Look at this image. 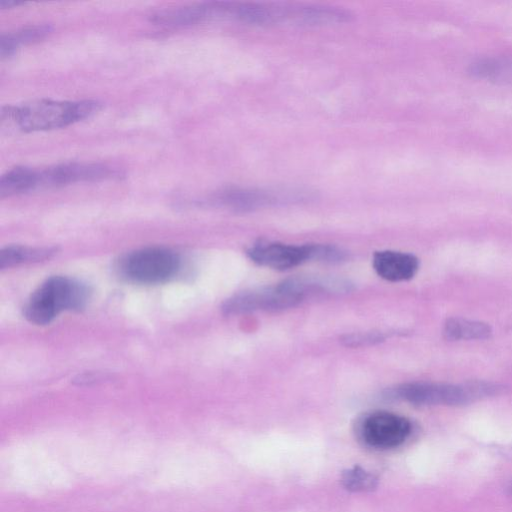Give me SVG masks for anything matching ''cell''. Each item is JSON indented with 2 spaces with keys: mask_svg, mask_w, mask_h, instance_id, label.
I'll list each match as a JSON object with an SVG mask.
<instances>
[{
  "mask_svg": "<svg viewBox=\"0 0 512 512\" xmlns=\"http://www.w3.org/2000/svg\"><path fill=\"white\" fill-rule=\"evenodd\" d=\"M385 339L383 332H356L347 334L342 338V342L349 347H361L379 343Z\"/></svg>",
  "mask_w": 512,
  "mask_h": 512,
  "instance_id": "cell-17",
  "label": "cell"
},
{
  "mask_svg": "<svg viewBox=\"0 0 512 512\" xmlns=\"http://www.w3.org/2000/svg\"><path fill=\"white\" fill-rule=\"evenodd\" d=\"M52 28L49 25H35L25 27L16 33L11 34L16 44H28L45 38Z\"/></svg>",
  "mask_w": 512,
  "mask_h": 512,
  "instance_id": "cell-16",
  "label": "cell"
},
{
  "mask_svg": "<svg viewBox=\"0 0 512 512\" xmlns=\"http://www.w3.org/2000/svg\"><path fill=\"white\" fill-rule=\"evenodd\" d=\"M377 478L359 466L347 469L342 473L343 486L353 492L371 491L377 486Z\"/></svg>",
  "mask_w": 512,
  "mask_h": 512,
  "instance_id": "cell-15",
  "label": "cell"
},
{
  "mask_svg": "<svg viewBox=\"0 0 512 512\" xmlns=\"http://www.w3.org/2000/svg\"><path fill=\"white\" fill-rule=\"evenodd\" d=\"M180 259L173 251L162 247H147L127 254L120 264L122 274L142 284H156L173 277Z\"/></svg>",
  "mask_w": 512,
  "mask_h": 512,
  "instance_id": "cell-5",
  "label": "cell"
},
{
  "mask_svg": "<svg viewBox=\"0 0 512 512\" xmlns=\"http://www.w3.org/2000/svg\"><path fill=\"white\" fill-rule=\"evenodd\" d=\"M511 489H512V486H511Z\"/></svg>",
  "mask_w": 512,
  "mask_h": 512,
  "instance_id": "cell-20",
  "label": "cell"
},
{
  "mask_svg": "<svg viewBox=\"0 0 512 512\" xmlns=\"http://www.w3.org/2000/svg\"><path fill=\"white\" fill-rule=\"evenodd\" d=\"M39 171L17 166L7 171L0 179V197H9L28 192L38 187Z\"/></svg>",
  "mask_w": 512,
  "mask_h": 512,
  "instance_id": "cell-12",
  "label": "cell"
},
{
  "mask_svg": "<svg viewBox=\"0 0 512 512\" xmlns=\"http://www.w3.org/2000/svg\"><path fill=\"white\" fill-rule=\"evenodd\" d=\"M372 265L378 276L384 280L401 282L414 277L419 262L414 255L409 253L381 250L374 253Z\"/></svg>",
  "mask_w": 512,
  "mask_h": 512,
  "instance_id": "cell-10",
  "label": "cell"
},
{
  "mask_svg": "<svg viewBox=\"0 0 512 512\" xmlns=\"http://www.w3.org/2000/svg\"><path fill=\"white\" fill-rule=\"evenodd\" d=\"M496 390L495 386L485 383L452 385L413 382L397 386L391 394L416 405H462L482 396L493 394Z\"/></svg>",
  "mask_w": 512,
  "mask_h": 512,
  "instance_id": "cell-4",
  "label": "cell"
},
{
  "mask_svg": "<svg viewBox=\"0 0 512 512\" xmlns=\"http://www.w3.org/2000/svg\"><path fill=\"white\" fill-rule=\"evenodd\" d=\"M23 4V2L14 1V0H0V8H11L14 6H18Z\"/></svg>",
  "mask_w": 512,
  "mask_h": 512,
  "instance_id": "cell-19",
  "label": "cell"
},
{
  "mask_svg": "<svg viewBox=\"0 0 512 512\" xmlns=\"http://www.w3.org/2000/svg\"><path fill=\"white\" fill-rule=\"evenodd\" d=\"M95 100H34L19 106H3L1 122L24 132L47 131L66 127L99 111Z\"/></svg>",
  "mask_w": 512,
  "mask_h": 512,
  "instance_id": "cell-1",
  "label": "cell"
},
{
  "mask_svg": "<svg viewBox=\"0 0 512 512\" xmlns=\"http://www.w3.org/2000/svg\"><path fill=\"white\" fill-rule=\"evenodd\" d=\"M254 263L274 270H288L308 261L325 262L327 244L293 245L281 242L259 241L247 250Z\"/></svg>",
  "mask_w": 512,
  "mask_h": 512,
  "instance_id": "cell-6",
  "label": "cell"
},
{
  "mask_svg": "<svg viewBox=\"0 0 512 512\" xmlns=\"http://www.w3.org/2000/svg\"><path fill=\"white\" fill-rule=\"evenodd\" d=\"M213 14H217L215 4H202L161 10L151 15V21L158 25L185 26L198 23Z\"/></svg>",
  "mask_w": 512,
  "mask_h": 512,
  "instance_id": "cell-11",
  "label": "cell"
},
{
  "mask_svg": "<svg viewBox=\"0 0 512 512\" xmlns=\"http://www.w3.org/2000/svg\"><path fill=\"white\" fill-rule=\"evenodd\" d=\"M313 295L308 277H293L276 285L245 290L234 294L222 305L225 315L234 316L258 311L292 308Z\"/></svg>",
  "mask_w": 512,
  "mask_h": 512,
  "instance_id": "cell-2",
  "label": "cell"
},
{
  "mask_svg": "<svg viewBox=\"0 0 512 512\" xmlns=\"http://www.w3.org/2000/svg\"><path fill=\"white\" fill-rule=\"evenodd\" d=\"M304 199L299 191H269L262 189H228L214 196L213 201L234 211L246 212L277 203Z\"/></svg>",
  "mask_w": 512,
  "mask_h": 512,
  "instance_id": "cell-8",
  "label": "cell"
},
{
  "mask_svg": "<svg viewBox=\"0 0 512 512\" xmlns=\"http://www.w3.org/2000/svg\"><path fill=\"white\" fill-rule=\"evenodd\" d=\"M88 294L86 286L80 282L54 276L34 291L24 307V315L34 324H48L62 311L83 308Z\"/></svg>",
  "mask_w": 512,
  "mask_h": 512,
  "instance_id": "cell-3",
  "label": "cell"
},
{
  "mask_svg": "<svg viewBox=\"0 0 512 512\" xmlns=\"http://www.w3.org/2000/svg\"><path fill=\"white\" fill-rule=\"evenodd\" d=\"M444 334L451 340L484 339L490 336L491 328L482 322L451 318L444 325Z\"/></svg>",
  "mask_w": 512,
  "mask_h": 512,
  "instance_id": "cell-13",
  "label": "cell"
},
{
  "mask_svg": "<svg viewBox=\"0 0 512 512\" xmlns=\"http://www.w3.org/2000/svg\"><path fill=\"white\" fill-rule=\"evenodd\" d=\"M113 174V170L101 164L64 163L39 171L38 187H59L80 181H96Z\"/></svg>",
  "mask_w": 512,
  "mask_h": 512,
  "instance_id": "cell-9",
  "label": "cell"
},
{
  "mask_svg": "<svg viewBox=\"0 0 512 512\" xmlns=\"http://www.w3.org/2000/svg\"><path fill=\"white\" fill-rule=\"evenodd\" d=\"M55 253L54 248H31L8 246L0 252V268H9L22 263L38 262L49 258Z\"/></svg>",
  "mask_w": 512,
  "mask_h": 512,
  "instance_id": "cell-14",
  "label": "cell"
},
{
  "mask_svg": "<svg viewBox=\"0 0 512 512\" xmlns=\"http://www.w3.org/2000/svg\"><path fill=\"white\" fill-rule=\"evenodd\" d=\"M410 421L387 411H374L362 417L357 431L360 439L375 449H390L401 445L411 433Z\"/></svg>",
  "mask_w": 512,
  "mask_h": 512,
  "instance_id": "cell-7",
  "label": "cell"
},
{
  "mask_svg": "<svg viewBox=\"0 0 512 512\" xmlns=\"http://www.w3.org/2000/svg\"><path fill=\"white\" fill-rule=\"evenodd\" d=\"M18 48L11 34H2L0 38V55L2 58L12 56Z\"/></svg>",
  "mask_w": 512,
  "mask_h": 512,
  "instance_id": "cell-18",
  "label": "cell"
}]
</instances>
